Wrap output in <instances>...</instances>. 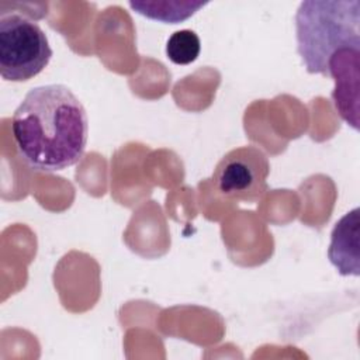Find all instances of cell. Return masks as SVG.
<instances>
[{"instance_id": "1", "label": "cell", "mask_w": 360, "mask_h": 360, "mask_svg": "<svg viewBox=\"0 0 360 360\" xmlns=\"http://www.w3.org/2000/svg\"><path fill=\"white\" fill-rule=\"evenodd\" d=\"M21 159L34 170L58 172L84 153L89 121L82 101L63 84L31 89L11 118Z\"/></svg>"}, {"instance_id": "4", "label": "cell", "mask_w": 360, "mask_h": 360, "mask_svg": "<svg viewBox=\"0 0 360 360\" xmlns=\"http://www.w3.org/2000/svg\"><path fill=\"white\" fill-rule=\"evenodd\" d=\"M270 163L266 153L255 145L226 152L212 174L214 186L226 198L256 202L267 191Z\"/></svg>"}, {"instance_id": "5", "label": "cell", "mask_w": 360, "mask_h": 360, "mask_svg": "<svg viewBox=\"0 0 360 360\" xmlns=\"http://www.w3.org/2000/svg\"><path fill=\"white\" fill-rule=\"evenodd\" d=\"M359 208H353L343 215L333 226L330 233V245L328 257L342 276L360 274L359 257V235L360 215Z\"/></svg>"}, {"instance_id": "7", "label": "cell", "mask_w": 360, "mask_h": 360, "mask_svg": "<svg viewBox=\"0 0 360 360\" xmlns=\"http://www.w3.org/2000/svg\"><path fill=\"white\" fill-rule=\"evenodd\" d=\"M201 51L198 35L191 30H180L170 35L166 44V55L176 65L194 62Z\"/></svg>"}, {"instance_id": "6", "label": "cell", "mask_w": 360, "mask_h": 360, "mask_svg": "<svg viewBox=\"0 0 360 360\" xmlns=\"http://www.w3.org/2000/svg\"><path fill=\"white\" fill-rule=\"evenodd\" d=\"M131 8L136 13L149 17L152 20H159L163 22H180L190 15H193L198 8L204 7V1H129Z\"/></svg>"}, {"instance_id": "3", "label": "cell", "mask_w": 360, "mask_h": 360, "mask_svg": "<svg viewBox=\"0 0 360 360\" xmlns=\"http://www.w3.org/2000/svg\"><path fill=\"white\" fill-rule=\"evenodd\" d=\"M52 49L41 27L20 13L0 15V73L8 82H25L49 63Z\"/></svg>"}, {"instance_id": "2", "label": "cell", "mask_w": 360, "mask_h": 360, "mask_svg": "<svg viewBox=\"0 0 360 360\" xmlns=\"http://www.w3.org/2000/svg\"><path fill=\"white\" fill-rule=\"evenodd\" d=\"M297 51L308 73L328 75L343 51H360L359 0H307L295 14Z\"/></svg>"}]
</instances>
